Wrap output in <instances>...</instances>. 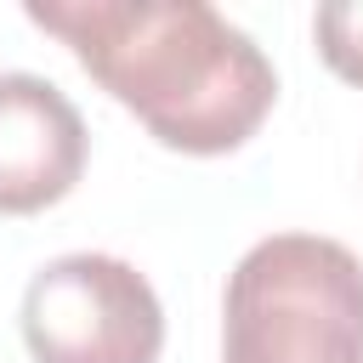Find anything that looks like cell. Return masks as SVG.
<instances>
[{"instance_id": "1", "label": "cell", "mask_w": 363, "mask_h": 363, "mask_svg": "<svg viewBox=\"0 0 363 363\" xmlns=\"http://www.w3.org/2000/svg\"><path fill=\"white\" fill-rule=\"evenodd\" d=\"M23 11L176 153H233L278 102L267 51L204 0H28Z\"/></svg>"}, {"instance_id": "2", "label": "cell", "mask_w": 363, "mask_h": 363, "mask_svg": "<svg viewBox=\"0 0 363 363\" xmlns=\"http://www.w3.org/2000/svg\"><path fill=\"white\" fill-rule=\"evenodd\" d=\"M221 363H363V261L323 233H272L221 295Z\"/></svg>"}, {"instance_id": "3", "label": "cell", "mask_w": 363, "mask_h": 363, "mask_svg": "<svg viewBox=\"0 0 363 363\" xmlns=\"http://www.w3.org/2000/svg\"><path fill=\"white\" fill-rule=\"evenodd\" d=\"M23 340L34 363H159L164 306L125 255L74 250L28 278Z\"/></svg>"}, {"instance_id": "4", "label": "cell", "mask_w": 363, "mask_h": 363, "mask_svg": "<svg viewBox=\"0 0 363 363\" xmlns=\"http://www.w3.org/2000/svg\"><path fill=\"white\" fill-rule=\"evenodd\" d=\"M85 119L62 85L28 68L0 74V216H34L85 176Z\"/></svg>"}, {"instance_id": "5", "label": "cell", "mask_w": 363, "mask_h": 363, "mask_svg": "<svg viewBox=\"0 0 363 363\" xmlns=\"http://www.w3.org/2000/svg\"><path fill=\"white\" fill-rule=\"evenodd\" d=\"M312 40H318V57L346 79V85H363V0H329L312 11Z\"/></svg>"}]
</instances>
